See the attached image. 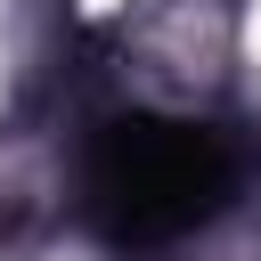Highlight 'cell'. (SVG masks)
<instances>
[{
	"mask_svg": "<svg viewBox=\"0 0 261 261\" xmlns=\"http://www.w3.org/2000/svg\"><path fill=\"white\" fill-rule=\"evenodd\" d=\"M237 179H245V147L220 122L155 114V106L106 114L82 139V163H73L82 212L98 220V237H114L130 253H155V245L196 237L237 196Z\"/></svg>",
	"mask_w": 261,
	"mask_h": 261,
	"instance_id": "obj_1",
	"label": "cell"
}]
</instances>
